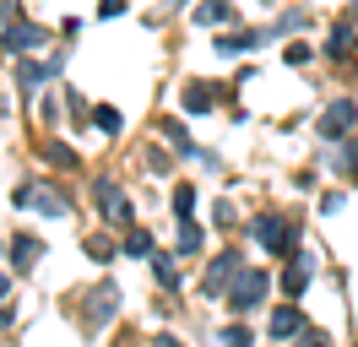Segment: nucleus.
<instances>
[{
    "instance_id": "1",
    "label": "nucleus",
    "mask_w": 358,
    "mask_h": 347,
    "mask_svg": "<svg viewBox=\"0 0 358 347\" xmlns=\"http://www.w3.org/2000/svg\"><path fill=\"white\" fill-rule=\"evenodd\" d=\"M250 234L266 244V255H293V222L282 212H266V217H255L250 222Z\"/></svg>"
},
{
    "instance_id": "2",
    "label": "nucleus",
    "mask_w": 358,
    "mask_h": 347,
    "mask_svg": "<svg viewBox=\"0 0 358 347\" xmlns=\"http://www.w3.org/2000/svg\"><path fill=\"white\" fill-rule=\"evenodd\" d=\"M266 271H239V277H234V288H228V309H234V315H250V309H255V304L266 299Z\"/></svg>"
},
{
    "instance_id": "3",
    "label": "nucleus",
    "mask_w": 358,
    "mask_h": 347,
    "mask_svg": "<svg viewBox=\"0 0 358 347\" xmlns=\"http://www.w3.org/2000/svg\"><path fill=\"white\" fill-rule=\"evenodd\" d=\"M17 206H38L44 217H66L71 201L60 190H49V185H27V190H17Z\"/></svg>"
},
{
    "instance_id": "4",
    "label": "nucleus",
    "mask_w": 358,
    "mask_h": 347,
    "mask_svg": "<svg viewBox=\"0 0 358 347\" xmlns=\"http://www.w3.org/2000/svg\"><path fill=\"white\" fill-rule=\"evenodd\" d=\"M353 120H358V108H353V98H336L326 114H320V136L326 141H342L348 130H353Z\"/></svg>"
},
{
    "instance_id": "5",
    "label": "nucleus",
    "mask_w": 358,
    "mask_h": 347,
    "mask_svg": "<svg viewBox=\"0 0 358 347\" xmlns=\"http://www.w3.org/2000/svg\"><path fill=\"white\" fill-rule=\"evenodd\" d=\"M92 195L103 201V217H109V222H131V206H125V190H120L114 179H98V185H92Z\"/></svg>"
},
{
    "instance_id": "6",
    "label": "nucleus",
    "mask_w": 358,
    "mask_h": 347,
    "mask_svg": "<svg viewBox=\"0 0 358 347\" xmlns=\"http://www.w3.org/2000/svg\"><path fill=\"white\" fill-rule=\"evenodd\" d=\"M245 266H239V255H223V260H212L206 266V293H223L228 299V288H234V277H239Z\"/></svg>"
},
{
    "instance_id": "7",
    "label": "nucleus",
    "mask_w": 358,
    "mask_h": 347,
    "mask_svg": "<svg viewBox=\"0 0 358 347\" xmlns=\"http://www.w3.org/2000/svg\"><path fill=\"white\" fill-rule=\"evenodd\" d=\"M266 331H271V337H277V342H288V337H299V331H304V315H299L293 304H282V309H271Z\"/></svg>"
},
{
    "instance_id": "8",
    "label": "nucleus",
    "mask_w": 358,
    "mask_h": 347,
    "mask_svg": "<svg viewBox=\"0 0 358 347\" xmlns=\"http://www.w3.org/2000/svg\"><path fill=\"white\" fill-rule=\"evenodd\" d=\"M310 271H315L310 255H293L288 271H282V293H288V299H299V293H304V282H310Z\"/></svg>"
},
{
    "instance_id": "9",
    "label": "nucleus",
    "mask_w": 358,
    "mask_h": 347,
    "mask_svg": "<svg viewBox=\"0 0 358 347\" xmlns=\"http://www.w3.org/2000/svg\"><path fill=\"white\" fill-rule=\"evenodd\" d=\"M38 43H44V27H33V22H17V27L6 33V49H17V55L38 49Z\"/></svg>"
},
{
    "instance_id": "10",
    "label": "nucleus",
    "mask_w": 358,
    "mask_h": 347,
    "mask_svg": "<svg viewBox=\"0 0 358 347\" xmlns=\"http://www.w3.org/2000/svg\"><path fill=\"white\" fill-rule=\"evenodd\" d=\"M38 255H44V244H38L33 234H17V239H11V260H17V271L38 266Z\"/></svg>"
},
{
    "instance_id": "11",
    "label": "nucleus",
    "mask_w": 358,
    "mask_h": 347,
    "mask_svg": "<svg viewBox=\"0 0 358 347\" xmlns=\"http://www.w3.org/2000/svg\"><path fill=\"white\" fill-rule=\"evenodd\" d=\"M92 299H98V304H92V309H87V320H92V331H98V325H103V320H109V315H114V304H120V293H114V288H98Z\"/></svg>"
},
{
    "instance_id": "12",
    "label": "nucleus",
    "mask_w": 358,
    "mask_h": 347,
    "mask_svg": "<svg viewBox=\"0 0 358 347\" xmlns=\"http://www.w3.org/2000/svg\"><path fill=\"white\" fill-rule=\"evenodd\" d=\"M206 108H212V87H185V114H206Z\"/></svg>"
},
{
    "instance_id": "13",
    "label": "nucleus",
    "mask_w": 358,
    "mask_h": 347,
    "mask_svg": "<svg viewBox=\"0 0 358 347\" xmlns=\"http://www.w3.org/2000/svg\"><path fill=\"white\" fill-rule=\"evenodd\" d=\"M196 250H201V228L190 217H179V255H196Z\"/></svg>"
},
{
    "instance_id": "14",
    "label": "nucleus",
    "mask_w": 358,
    "mask_h": 347,
    "mask_svg": "<svg viewBox=\"0 0 358 347\" xmlns=\"http://www.w3.org/2000/svg\"><path fill=\"white\" fill-rule=\"evenodd\" d=\"M44 157H49V163H60V169H76V152H71L66 141H44Z\"/></svg>"
},
{
    "instance_id": "15",
    "label": "nucleus",
    "mask_w": 358,
    "mask_h": 347,
    "mask_svg": "<svg viewBox=\"0 0 358 347\" xmlns=\"http://www.w3.org/2000/svg\"><path fill=\"white\" fill-rule=\"evenodd\" d=\"M234 17V6H228V0H206L201 11H196V22H228Z\"/></svg>"
},
{
    "instance_id": "16",
    "label": "nucleus",
    "mask_w": 358,
    "mask_h": 347,
    "mask_svg": "<svg viewBox=\"0 0 358 347\" xmlns=\"http://www.w3.org/2000/svg\"><path fill=\"white\" fill-rule=\"evenodd\" d=\"M255 33H234V38H217V55H239V49H255Z\"/></svg>"
},
{
    "instance_id": "17",
    "label": "nucleus",
    "mask_w": 358,
    "mask_h": 347,
    "mask_svg": "<svg viewBox=\"0 0 358 347\" xmlns=\"http://www.w3.org/2000/svg\"><path fill=\"white\" fill-rule=\"evenodd\" d=\"M152 271H157V282H163V288H179V266L169 255H152Z\"/></svg>"
},
{
    "instance_id": "18",
    "label": "nucleus",
    "mask_w": 358,
    "mask_h": 347,
    "mask_svg": "<svg viewBox=\"0 0 358 347\" xmlns=\"http://www.w3.org/2000/svg\"><path fill=\"white\" fill-rule=\"evenodd\" d=\"M17 76H22V87H27V92H38V87H44L49 76H55V71H44V65H22Z\"/></svg>"
},
{
    "instance_id": "19",
    "label": "nucleus",
    "mask_w": 358,
    "mask_h": 347,
    "mask_svg": "<svg viewBox=\"0 0 358 347\" xmlns=\"http://www.w3.org/2000/svg\"><path fill=\"white\" fill-rule=\"evenodd\" d=\"M92 120H98V130H103V136H114V130H120V108L98 104V108H92Z\"/></svg>"
},
{
    "instance_id": "20",
    "label": "nucleus",
    "mask_w": 358,
    "mask_h": 347,
    "mask_svg": "<svg viewBox=\"0 0 358 347\" xmlns=\"http://www.w3.org/2000/svg\"><path fill=\"white\" fill-rule=\"evenodd\" d=\"M125 255H152V234H141V228H136V234L125 239Z\"/></svg>"
},
{
    "instance_id": "21",
    "label": "nucleus",
    "mask_w": 358,
    "mask_h": 347,
    "mask_svg": "<svg viewBox=\"0 0 358 347\" xmlns=\"http://www.w3.org/2000/svg\"><path fill=\"white\" fill-rule=\"evenodd\" d=\"M190 206H196V190L179 185V190H174V217H190Z\"/></svg>"
},
{
    "instance_id": "22",
    "label": "nucleus",
    "mask_w": 358,
    "mask_h": 347,
    "mask_svg": "<svg viewBox=\"0 0 358 347\" xmlns=\"http://www.w3.org/2000/svg\"><path fill=\"white\" fill-rule=\"evenodd\" d=\"M348 43H353V27H336V38H331V55H336V60L348 55Z\"/></svg>"
},
{
    "instance_id": "23",
    "label": "nucleus",
    "mask_w": 358,
    "mask_h": 347,
    "mask_svg": "<svg viewBox=\"0 0 358 347\" xmlns=\"http://www.w3.org/2000/svg\"><path fill=\"white\" fill-rule=\"evenodd\" d=\"M87 255H92V260H114V250H109V239H87Z\"/></svg>"
},
{
    "instance_id": "24",
    "label": "nucleus",
    "mask_w": 358,
    "mask_h": 347,
    "mask_svg": "<svg viewBox=\"0 0 358 347\" xmlns=\"http://www.w3.org/2000/svg\"><path fill=\"white\" fill-rule=\"evenodd\" d=\"M223 342H234V347H245V342H250V331H245V325H228V331H223Z\"/></svg>"
},
{
    "instance_id": "25",
    "label": "nucleus",
    "mask_w": 358,
    "mask_h": 347,
    "mask_svg": "<svg viewBox=\"0 0 358 347\" xmlns=\"http://www.w3.org/2000/svg\"><path fill=\"white\" fill-rule=\"evenodd\" d=\"M38 114H44V125H55V120H60V104H55V98H44V104H38Z\"/></svg>"
},
{
    "instance_id": "26",
    "label": "nucleus",
    "mask_w": 358,
    "mask_h": 347,
    "mask_svg": "<svg viewBox=\"0 0 358 347\" xmlns=\"http://www.w3.org/2000/svg\"><path fill=\"white\" fill-rule=\"evenodd\" d=\"M0 299H11V288H6V277H0ZM0 320H6V309H0Z\"/></svg>"
}]
</instances>
